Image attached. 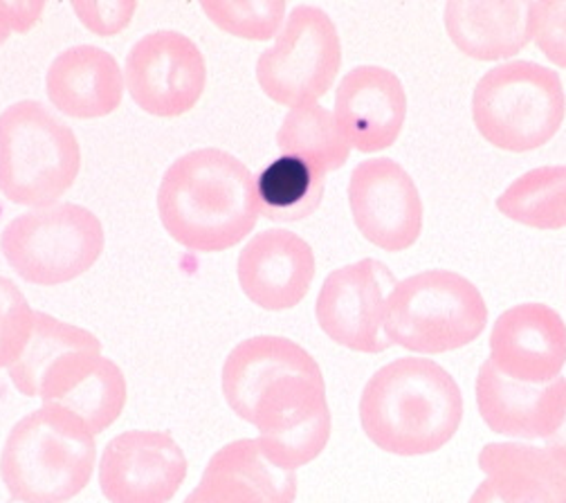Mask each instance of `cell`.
Instances as JSON below:
<instances>
[{
    "instance_id": "28",
    "label": "cell",
    "mask_w": 566,
    "mask_h": 503,
    "mask_svg": "<svg viewBox=\"0 0 566 503\" xmlns=\"http://www.w3.org/2000/svg\"><path fill=\"white\" fill-rule=\"evenodd\" d=\"M485 479L476 485L468 503H555L551 492L531 474L509 468L481 463Z\"/></svg>"
},
{
    "instance_id": "27",
    "label": "cell",
    "mask_w": 566,
    "mask_h": 503,
    "mask_svg": "<svg viewBox=\"0 0 566 503\" xmlns=\"http://www.w3.org/2000/svg\"><path fill=\"white\" fill-rule=\"evenodd\" d=\"M494 463L517 468L537 479L555 503H566V465L546 448L533 443H490L479 452V465Z\"/></svg>"
},
{
    "instance_id": "7",
    "label": "cell",
    "mask_w": 566,
    "mask_h": 503,
    "mask_svg": "<svg viewBox=\"0 0 566 503\" xmlns=\"http://www.w3.org/2000/svg\"><path fill=\"white\" fill-rule=\"evenodd\" d=\"M566 117V95L555 70L535 61L494 65L472 93V122L494 149H542Z\"/></svg>"
},
{
    "instance_id": "26",
    "label": "cell",
    "mask_w": 566,
    "mask_h": 503,
    "mask_svg": "<svg viewBox=\"0 0 566 503\" xmlns=\"http://www.w3.org/2000/svg\"><path fill=\"white\" fill-rule=\"evenodd\" d=\"M200 10L219 30L245 41H268L286 21L283 0H202Z\"/></svg>"
},
{
    "instance_id": "21",
    "label": "cell",
    "mask_w": 566,
    "mask_h": 503,
    "mask_svg": "<svg viewBox=\"0 0 566 503\" xmlns=\"http://www.w3.org/2000/svg\"><path fill=\"white\" fill-rule=\"evenodd\" d=\"M443 23L454 48L476 61L513 59L533 41L528 0H450Z\"/></svg>"
},
{
    "instance_id": "1",
    "label": "cell",
    "mask_w": 566,
    "mask_h": 503,
    "mask_svg": "<svg viewBox=\"0 0 566 503\" xmlns=\"http://www.w3.org/2000/svg\"><path fill=\"white\" fill-rule=\"evenodd\" d=\"M221 387L230 409L259 431L256 441L276 468L295 472L326 450L333 431L326 383L297 342L259 335L237 344Z\"/></svg>"
},
{
    "instance_id": "3",
    "label": "cell",
    "mask_w": 566,
    "mask_h": 503,
    "mask_svg": "<svg viewBox=\"0 0 566 503\" xmlns=\"http://www.w3.org/2000/svg\"><path fill=\"white\" fill-rule=\"evenodd\" d=\"M463 420V394L434 359L398 357L378 369L360 396L367 439L396 457H424L446 448Z\"/></svg>"
},
{
    "instance_id": "17",
    "label": "cell",
    "mask_w": 566,
    "mask_h": 503,
    "mask_svg": "<svg viewBox=\"0 0 566 503\" xmlns=\"http://www.w3.org/2000/svg\"><path fill=\"white\" fill-rule=\"evenodd\" d=\"M474 391L479 413L494 434L522 443L548 441L566 416V378L539 387L524 385L504 378L485 359Z\"/></svg>"
},
{
    "instance_id": "4",
    "label": "cell",
    "mask_w": 566,
    "mask_h": 503,
    "mask_svg": "<svg viewBox=\"0 0 566 503\" xmlns=\"http://www.w3.org/2000/svg\"><path fill=\"white\" fill-rule=\"evenodd\" d=\"M95 463L93 431L70 411L43 405L12 427L0 479L19 503H65L86 490Z\"/></svg>"
},
{
    "instance_id": "16",
    "label": "cell",
    "mask_w": 566,
    "mask_h": 503,
    "mask_svg": "<svg viewBox=\"0 0 566 503\" xmlns=\"http://www.w3.org/2000/svg\"><path fill=\"white\" fill-rule=\"evenodd\" d=\"M243 295L263 311H291L311 293L317 261L313 248L291 230H265L239 254Z\"/></svg>"
},
{
    "instance_id": "2",
    "label": "cell",
    "mask_w": 566,
    "mask_h": 503,
    "mask_svg": "<svg viewBox=\"0 0 566 503\" xmlns=\"http://www.w3.org/2000/svg\"><path fill=\"white\" fill-rule=\"evenodd\" d=\"M158 213L187 250L217 254L237 248L263 216L252 171L223 149L180 156L163 176Z\"/></svg>"
},
{
    "instance_id": "29",
    "label": "cell",
    "mask_w": 566,
    "mask_h": 503,
    "mask_svg": "<svg viewBox=\"0 0 566 503\" xmlns=\"http://www.w3.org/2000/svg\"><path fill=\"white\" fill-rule=\"evenodd\" d=\"M34 324V311L21 287L0 274V369H10L21 357Z\"/></svg>"
},
{
    "instance_id": "34",
    "label": "cell",
    "mask_w": 566,
    "mask_h": 503,
    "mask_svg": "<svg viewBox=\"0 0 566 503\" xmlns=\"http://www.w3.org/2000/svg\"><path fill=\"white\" fill-rule=\"evenodd\" d=\"M8 39H10V36H8L6 32H0V48H3V45H6V41H8Z\"/></svg>"
},
{
    "instance_id": "24",
    "label": "cell",
    "mask_w": 566,
    "mask_h": 503,
    "mask_svg": "<svg viewBox=\"0 0 566 503\" xmlns=\"http://www.w3.org/2000/svg\"><path fill=\"white\" fill-rule=\"evenodd\" d=\"M497 209L524 228L555 232L566 228V165L537 167L513 180Z\"/></svg>"
},
{
    "instance_id": "25",
    "label": "cell",
    "mask_w": 566,
    "mask_h": 503,
    "mask_svg": "<svg viewBox=\"0 0 566 503\" xmlns=\"http://www.w3.org/2000/svg\"><path fill=\"white\" fill-rule=\"evenodd\" d=\"M324 174L311 163L283 154L259 174L256 191L263 216L272 221H302L311 216L324 193Z\"/></svg>"
},
{
    "instance_id": "12",
    "label": "cell",
    "mask_w": 566,
    "mask_h": 503,
    "mask_svg": "<svg viewBox=\"0 0 566 503\" xmlns=\"http://www.w3.org/2000/svg\"><path fill=\"white\" fill-rule=\"evenodd\" d=\"M348 207L360 234L385 252L409 250L420 232L424 207L413 178L389 158H371L350 171Z\"/></svg>"
},
{
    "instance_id": "22",
    "label": "cell",
    "mask_w": 566,
    "mask_h": 503,
    "mask_svg": "<svg viewBox=\"0 0 566 503\" xmlns=\"http://www.w3.org/2000/svg\"><path fill=\"white\" fill-rule=\"evenodd\" d=\"M276 147L281 154L311 163L324 176L342 169L350 156L335 115L319 102L291 108L276 130Z\"/></svg>"
},
{
    "instance_id": "15",
    "label": "cell",
    "mask_w": 566,
    "mask_h": 503,
    "mask_svg": "<svg viewBox=\"0 0 566 503\" xmlns=\"http://www.w3.org/2000/svg\"><path fill=\"white\" fill-rule=\"evenodd\" d=\"M333 115L350 151H385L394 147L407 119L405 86L387 67L358 65L339 82Z\"/></svg>"
},
{
    "instance_id": "9",
    "label": "cell",
    "mask_w": 566,
    "mask_h": 503,
    "mask_svg": "<svg viewBox=\"0 0 566 503\" xmlns=\"http://www.w3.org/2000/svg\"><path fill=\"white\" fill-rule=\"evenodd\" d=\"M342 65V43L333 19L315 6H297L272 48L256 61V82L279 106L319 102Z\"/></svg>"
},
{
    "instance_id": "10",
    "label": "cell",
    "mask_w": 566,
    "mask_h": 503,
    "mask_svg": "<svg viewBox=\"0 0 566 503\" xmlns=\"http://www.w3.org/2000/svg\"><path fill=\"white\" fill-rule=\"evenodd\" d=\"M124 84L137 108L154 117H180L207 88V61L189 36L158 30L128 50Z\"/></svg>"
},
{
    "instance_id": "19",
    "label": "cell",
    "mask_w": 566,
    "mask_h": 503,
    "mask_svg": "<svg viewBox=\"0 0 566 503\" xmlns=\"http://www.w3.org/2000/svg\"><path fill=\"white\" fill-rule=\"evenodd\" d=\"M297 476L276 468L256 439L221 448L182 503H295Z\"/></svg>"
},
{
    "instance_id": "20",
    "label": "cell",
    "mask_w": 566,
    "mask_h": 503,
    "mask_svg": "<svg viewBox=\"0 0 566 503\" xmlns=\"http://www.w3.org/2000/svg\"><path fill=\"white\" fill-rule=\"evenodd\" d=\"M117 59L97 45H75L54 56L45 75L50 104L73 119H99L115 113L124 97Z\"/></svg>"
},
{
    "instance_id": "6",
    "label": "cell",
    "mask_w": 566,
    "mask_h": 503,
    "mask_svg": "<svg viewBox=\"0 0 566 503\" xmlns=\"http://www.w3.org/2000/svg\"><path fill=\"white\" fill-rule=\"evenodd\" d=\"M488 326L479 287L452 270H422L394 285L385 304L391 346L441 355L472 344Z\"/></svg>"
},
{
    "instance_id": "13",
    "label": "cell",
    "mask_w": 566,
    "mask_h": 503,
    "mask_svg": "<svg viewBox=\"0 0 566 503\" xmlns=\"http://www.w3.org/2000/svg\"><path fill=\"white\" fill-rule=\"evenodd\" d=\"M187 457L167 431L130 429L99 459V488L111 503H169L187 479Z\"/></svg>"
},
{
    "instance_id": "5",
    "label": "cell",
    "mask_w": 566,
    "mask_h": 503,
    "mask_svg": "<svg viewBox=\"0 0 566 503\" xmlns=\"http://www.w3.org/2000/svg\"><path fill=\"white\" fill-rule=\"evenodd\" d=\"M82 171L75 130L41 102L23 99L0 113V193L32 209L59 205Z\"/></svg>"
},
{
    "instance_id": "23",
    "label": "cell",
    "mask_w": 566,
    "mask_h": 503,
    "mask_svg": "<svg viewBox=\"0 0 566 503\" xmlns=\"http://www.w3.org/2000/svg\"><path fill=\"white\" fill-rule=\"evenodd\" d=\"M102 350V342L91 331L65 324L52 315L34 311L30 339L17 363L8 369L12 385L28 398H39L48 369L67 353Z\"/></svg>"
},
{
    "instance_id": "33",
    "label": "cell",
    "mask_w": 566,
    "mask_h": 503,
    "mask_svg": "<svg viewBox=\"0 0 566 503\" xmlns=\"http://www.w3.org/2000/svg\"><path fill=\"white\" fill-rule=\"evenodd\" d=\"M546 448L566 465V416H564L562 427L546 441Z\"/></svg>"
},
{
    "instance_id": "30",
    "label": "cell",
    "mask_w": 566,
    "mask_h": 503,
    "mask_svg": "<svg viewBox=\"0 0 566 503\" xmlns=\"http://www.w3.org/2000/svg\"><path fill=\"white\" fill-rule=\"evenodd\" d=\"M531 36L548 61L566 70V0L531 3Z\"/></svg>"
},
{
    "instance_id": "11",
    "label": "cell",
    "mask_w": 566,
    "mask_h": 503,
    "mask_svg": "<svg viewBox=\"0 0 566 503\" xmlns=\"http://www.w3.org/2000/svg\"><path fill=\"white\" fill-rule=\"evenodd\" d=\"M396 283L391 270L376 259L333 270L315 304L319 328L348 350L385 353L391 346L385 335V304Z\"/></svg>"
},
{
    "instance_id": "8",
    "label": "cell",
    "mask_w": 566,
    "mask_h": 503,
    "mask_svg": "<svg viewBox=\"0 0 566 503\" xmlns=\"http://www.w3.org/2000/svg\"><path fill=\"white\" fill-rule=\"evenodd\" d=\"M97 216L75 202H61L17 216L0 237L10 268L32 285H61L86 274L104 252Z\"/></svg>"
},
{
    "instance_id": "31",
    "label": "cell",
    "mask_w": 566,
    "mask_h": 503,
    "mask_svg": "<svg viewBox=\"0 0 566 503\" xmlns=\"http://www.w3.org/2000/svg\"><path fill=\"white\" fill-rule=\"evenodd\" d=\"M70 8L77 14L80 23L97 36H115L124 32L137 12L135 0H95V3L77 0Z\"/></svg>"
},
{
    "instance_id": "32",
    "label": "cell",
    "mask_w": 566,
    "mask_h": 503,
    "mask_svg": "<svg viewBox=\"0 0 566 503\" xmlns=\"http://www.w3.org/2000/svg\"><path fill=\"white\" fill-rule=\"evenodd\" d=\"M45 3H32V0H0V32L25 34L43 17Z\"/></svg>"
},
{
    "instance_id": "18",
    "label": "cell",
    "mask_w": 566,
    "mask_h": 503,
    "mask_svg": "<svg viewBox=\"0 0 566 503\" xmlns=\"http://www.w3.org/2000/svg\"><path fill=\"white\" fill-rule=\"evenodd\" d=\"M126 378L113 359L102 350H75L54 363L43 383L39 398L77 416L93 434H102L117 422L126 407Z\"/></svg>"
},
{
    "instance_id": "14",
    "label": "cell",
    "mask_w": 566,
    "mask_h": 503,
    "mask_svg": "<svg viewBox=\"0 0 566 503\" xmlns=\"http://www.w3.org/2000/svg\"><path fill=\"white\" fill-rule=\"evenodd\" d=\"M492 369L524 385H548L566 367V324L546 304H517L490 331Z\"/></svg>"
}]
</instances>
